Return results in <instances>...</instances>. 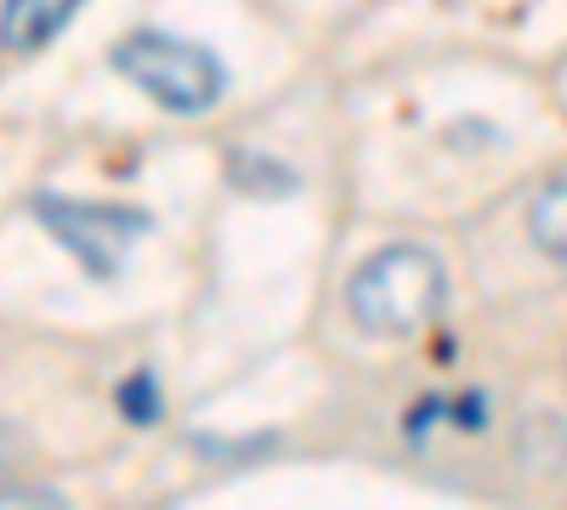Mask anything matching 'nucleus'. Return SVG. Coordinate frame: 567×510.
<instances>
[{
    "mask_svg": "<svg viewBox=\"0 0 567 510\" xmlns=\"http://www.w3.org/2000/svg\"><path fill=\"white\" fill-rule=\"evenodd\" d=\"M443 295H449V272L425 244H386L347 284V306L369 335L420 330V323H432L443 312Z\"/></svg>",
    "mask_w": 567,
    "mask_h": 510,
    "instance_id": "nucleus-1",
    "label": "nucleus"
},
{
    "mask_svg": "<svg viewBox=\"0 0 567 510\" xmlns=\"http://www.w3.org/2000/svg\"><path fill=\"white\" fill-rule=\"evenodd\" d=\"M114 69L125 80H136L171 114H205V108H216V97L227 91V74H221L216 52H205V45H194V40L159 34V29L125 34L114 45Z\"/></svg>",
    "mask_w": 567,
    "mask_h": 510,
    "instance_id": "nucleus-2",
    "label": "nucleus"
},
{
    "mask_svg": "<svg viewBox=\"0 0 567 510\" xmlns=\"http://www.w3.org/2000/svg\"><path fill=\"white\" fill-rule=\"evenodd\" d=\"M34 216L91 278H120L125 250L154 227L148 216L131 210V205H85V199H63V194H40Z\"/></svg>",
    "mask_w": 567,
    "mask_h": 510,
    "instance_id": "nucleus-3",
    "label": "nucleus"
},
{
    "mask_svg": "<svg viewBox=\"0 0 567 510\" xmlns=\"http://www.w3.org/2000/svg\"><path fill=\"white\" fill-rule=\"evenodd\" d=\"M80 12V0H7L0 7V52L29 58L45 40H58L69 18Z\"/></svg>",
    "mask_w": 567,
    "mask_h": 510,
    "instance_id": "nucleus-4",
    "label": "nucleus"
},
{
    "mask_svg": "<svg viewBox=\"0 0 567 510\" xmlns=\"http://www.w3.org/2000/svg\"><path fill=\"white\" fill-rule=\"evenodd\" d=\"M528 233L550 261H567V176L545 181L528 205Z\"/></svg>",
    "mask_w": 567,
    "mask_h": 510,
    "instance_id": "nucleus-5",
    "label": "nucleus"
},
{
    "mask_svg": "<svg viewBox=\"0 0 567 510\" xmlns=\"http://www.w3.org/2000/svg\"><path fill=\"white\" fill-rule=\"evenodd\" d=\"M159 408H165L159 403V375H154V368H136V375L120 386V414L131 426H154Z\"/></svg>",
    "mask_w": 567,
    "mask_h": 510,
    "instance_id": "nucleus-6",
    "label": "nucleus"
},
{
    "mask_svg": "<svg viewBox=\"0 0 567 510\" xmlns=\"http://www.w3.org/2000/svg\"><path fill=\"white\" fill-rule=\"evenodd\" d=\"M0 504H63L58 493H29V488H0Z\"/></svg>",
    "mask_w": 567,
    "mask_h": 510,
    "instance_id": "nucleus-7",
    "label": "nucleus"
},
{
    "mask_svg": "<svg viewBox=\"0 0 567 510\" xmlns=\"http://www.w3.org/2000/svg\"><path fill=\"white\" fill-rule=\"evenodd\" d=\"M12 448H18V431H12V426H0V471L12 466Z\"/></svg>",
    "mask_w": 567,
    "mask_h": 510,
    "instance_id": "nucleus-8",
    "label": "nucleus"
}]
</instances>
